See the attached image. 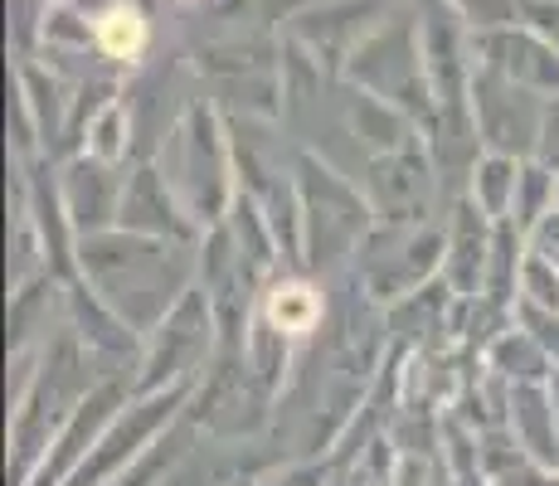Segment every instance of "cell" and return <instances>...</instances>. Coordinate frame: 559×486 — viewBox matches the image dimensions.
Instances as JSON below:
<instances>
[{
  "mask_svg": "<svg viewBox=\"0 0 559 486\" xmlns=\"http://www.w3.org/2000/svg\"><path fill=\"white\" fill-rule=\"evenodd\" d=\"M267 321H273L277 331H287V336H302V331L317 327V317H321V301H317V292H311L307 283H283V287H273L267 292Z\"/></svg>",
  "mask_w": 559,
  "mask_h": 486,
  "instance_id": "obj_1",
  "label": "cell"
},
{
  "mask_svg": "<svg viewBox=\"0 0 559 486\" xmlns=\"http://www.w3.org/2000/svg\"><path fill=\"white\" fill-rule=\"evenodd\" d=\"M98 45L112 54V59H136L146 45V20H142V10L136 5H112V10H103V20H98Z\"/></svg>",
  "mask_w": 559,
  "mask_h": 486,
  "instance_id": "obj_2",
  "label": "cell"
}]
</instances>
